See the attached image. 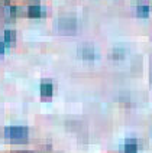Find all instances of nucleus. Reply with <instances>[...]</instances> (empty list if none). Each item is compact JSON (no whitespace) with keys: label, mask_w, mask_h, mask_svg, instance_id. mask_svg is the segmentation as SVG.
<instances>
[{"label":"nucleus","mask_w":152,"mask_h":153,"mask_svg":"<svg viewBox=\"0 0 152 153\" xmlns=\"http://www.w3.org/2000/svg\"><path fill=\"white\" fill-rule=\"evenodd\" d=\"M12 153H32V152H12Z\"/></svg>","instance_id":"obj_12"},{"label":"nucleus","mask_w":152,"mask_h":153,"mask_svg":"<svg viewBox=\"0 0 152 153\" xmlns=\"http://www.w3.org/2000/svg\"><path fill=\"white\" fill-rule=\"evenodd\" d=\"M78 55H80L84 61H93L94 58H96V51H94L93 46L84 45V46L78 48Z\"/></svg>","instance_id":"obj_4"},{"label":"nucleus","mask_w":152,"mask_h":153,"mask_svg":"<svg viewBox=\"0 0 152 153\" xmlns=\"http://www.w3.org/2000/svg\"><path fill=\"white\" fill-rule=\"evenodd\" d=\"M4 137L9 140H25L28 139V128L26 127H20V126H12V127H6L4 128Z\"/></svg>","instance_id":"obj_2"},{"label":"nucleus","mask_w":152,"mask_h":153,"mask_svg":"<svg viewBox=\"0 0 152 153\" xmlns=\"http://www.w3.org/2000/svg\"><path fill=\"white\" fill-rule=\"evenodd\" d=\"M4 53V43L3 42H0V56Z\"/></svg>","instance_id":"obj_11"},{"label":"nucleus","mask_w":152,"mask_h":153,"mask_svg":"<svg viewBox=\"0 0 152 153\" xmlns=\"http://www.w3.org/2000/svg\"><path fill=\"white\" fill-rule=\"evenodd\" d=\"M15 42H16V32L15 30H6L4 32V43L6 45H15Z\"/></svg>","instance_id":"obj_9"},{"label":"nucleus","mask_w":152,"mask_h":153,"mask_svg":"<svg viewBox=\"0 0 152 153\" xmlns=\"http://www.w3.org/2000/svg\"><path fill=\"white\" fill-rule=\"evenodd\" d=\"M17 13H19V9L16 6H13V4L4 3L3 6H0V17H3L6 22L13 20L17 16Z\"/></svg>","instance_id":"obj_3"},{"label":"nucleus","mask_w":152,"mask_h":153,"mask_svg":"<svg viewBox=\"0 0 152 153\" xmlns=\"http://www.w3.org/2000/svg\"><path fill=\"white\" fill-rule=\"evenodd\" d=\"M151 81H152V75H151Z\"/></svg>","instance_id":"obj_13"},{"label":"nucleus","mask_w":152,"mask_h":153,"mask_svg":"<svg viewBox=\"0 0 152 153\" xmlns=\"http://www.w3.org/2000/svg\"><path fill=\"white\" fill-rule=\"evenodd\" d=\"M125 153H138V143L133 139H129L125 143Z\"/></svg>","instance_id":"obj_8"},{"label":"nucleus","mask_w":152,"mask_h":153,"mask_svg":"<svg viewBox=\"0 0 152 153\" xmlns=\"http://www.w3.org/2000/svg\"><path fill=\"white\" fill-rule=\"evenodd\" d=\"M123 56H125V49H122V48H116L110 53V58H113V59H122Z\"/></svg>","instance_id":"obj_10"},{"label":"nucleus","mask_w":152,"mask_h":153,"mask_svg":"<svg viewBox=\"0 0 152 153\" xmlns=\"http://www.w3.org/2000/svg\"><path fill=\"white\" fill-rule=\"evenodd\" d=\"M77 19L73 16L59 17L57 22V30L61 35H74L77 32Z\"/></svg>","instance_id":"obj_1"},{"label":"nucleus","mask_w":152,"mask_h":153,"mask_svg":"<svg viewBox=\"0 0 152 153\" xmlns=\"http://www.w3.org/2000/svg\"><path fill=\"white\" fill-rule=\"evenodd\" d=\"M28 16L32 17V19H39L43 16V9L38 4H32L28 7Z\"/></svg>","instance_id":"obj_6"},{"label":"nucleus","mask_w":152,"mask_h":153,"mask_svg":"<svg viewBox=\"0 0 152 153\" xmlns=\"http://www.w3.org/2000/svg\"><path fill=\"white\" fill-rule=\"evenodd\" d=\"M41 95L43 98H51L52 95V82L49 79H43L41 84Z\"/></svg>","instance_id":"obj_5"},{"label":"nucleus","mask_w":152,"mask_h":153,"mask_svg":"<svg viewBox=\"0 0 152 153\" xmlns=\"http://www.w3.org/2000/svg\"><path fill=\"white\" fill-rule=\"evenodd\" d=\"M136 15L139 17H148L149 16V6L146 3H139L136 6Z\"/></svg>","instance_id":"obj_7"}]
</instances>
